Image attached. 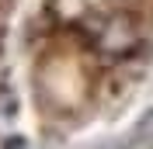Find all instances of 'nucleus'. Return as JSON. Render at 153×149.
<instances>
[{"label":"nucleus","instance_id":"obj_1","mask_svg":"<svg viewBox=\"0 0 153 149\" xmlns=\"http://www.w3.org/2000/svg\"><path fill=\"white\" fill-rule=\"evenodd\" d=\"M129 149H153V114H146L139 128L129 135Z\"/></svg>","mask_w":153,"mask_h":149},{"label":"nucleus","instance_id":"obj_2","mask_svg":"<svg viewBox=\"0 0 153 149\" xmlns=\"http://www.w3.org/2000/svg\"><path fill=\"white\" fill-rule=\"evenodd\" d=\"M4 149H28V142L21 139V135H14V139H7V142H4Z\"/></svg>","mask_w":153,"mask_h":149}]
</instances>
